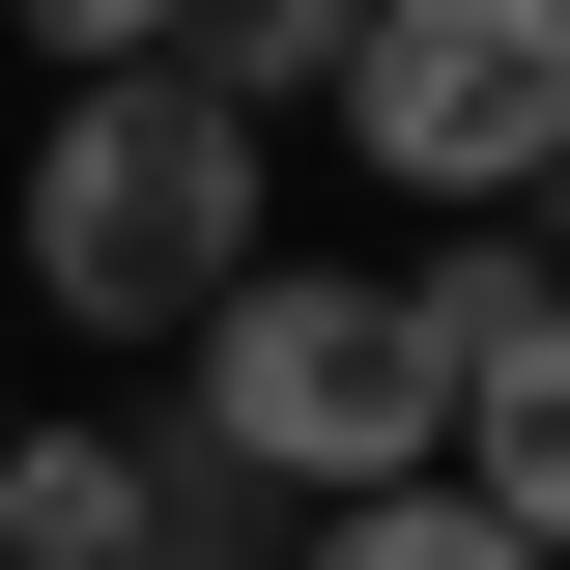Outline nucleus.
Returning a JSON list of instances; mask_svg holds the SVG:
<instances>
[{"mask_svg": "<svg viewBox=\"0 0 570 570\" xmlns=\"http://www.w3.org/2000/svg\"><path fill=\"white\" fill-rule=\"evenodd\" d=\"M257 142L285 115H228L200 58H86L58 142H29V285H58L86 343H200L228 285H257Z\"/></svg>", "mask_w": 570, "mask_h": 570, "instance_id": "obj_1", "label": "nucleus"}, {"mask_svg": "<svg viewBox=\"0 0 570 570\" xmlns=\"http://www.w3.org/2000/svg\"><path fill=\"white\" fill-rule=\"evenodd\" d=\"M200 428L257 456V485H428L456 456V343H428V285H343V257H257L200 314Z\"/></svg>", "mask_w": 570, "mask_h": 570, "instance_id": "obj_2", "label": "nucleus"}, {"mask_svg": "<svg viewBox=\"0 0 570 570\" xmlns=\"http://www.w3.org/2000/svg\"><path fill=\"white\" fill-rule=\"evenodd\" d=\"M314 115H343L428 228H456V200H542V171H570V0H371Z\"/></svg>", "mask_w": 570, "mask_h": 570, "instance_id": "obj_3", "label": "nucleus"}, {"mask_svg": "<svg viewBox=\"0 0 570 570\" xmlns=\"http://www.w3.org/2000/svg\"><path fill=\"white\" fill-rule=\"evenodd\" d=\"M456 485H485L513 542H570V285H542V314H513L485 371H456Z\"/></svg>", "mask_w": 570, "mask_h": 570, "instance_id": "obj_4", "label": "nucleus"}, {"mask_svg": "<svg viewBox=\"0 0 570 570\" xmlns=\"http://www.w3.org/2000/svg\"><path fill=\"white\" fill-rule=\"evenodd\" d=\"M0 542L29 570H142L171 513H142V428H0Z\"/></svg>", "mask_w": 570, "mask_h": 570, "instance_id": "obj_5", "label": "nucleus"}, {"mask_svg": "<svg viewBox=\"0 0 570 570\" xmlns=\"http://www.w3.org/2000/svg\"><path fill=\"white\" fill-rule=\"evenodd\" d=\"M285 570H570V542H513V513L456 485V456H428V485H343V513H314Z\"/></svg>", "mask_w": 570, "mask_h": 570, "instance_id": "obj_6", "label": "nucleus"}, {"mask_svg": "<svg viewBox=\"0 0 570 570\" xmlns=\"http://www.w3.org/2000/svg\"><path fill=\"white\" fill-rule=\"evenodd\" d=\"M343 29H371V0H171V58H200L228 115H314V86H343Z\"/></svg>", "mask_w": 570, "mask_h": 570, "instance_id": "obj_7", "label": "nucleus"}, {"mask_svg": "<svg viewBox=\"0 0 570 570\" xmlns=\"http://www.w3.org/2000/svg\"><path fill=\"white\" fill-rule=\"evenodd\" d=\"M29 58H58V86L86 58H171V0H29Z\"/></svg>", "mask_w": 570, "mask_h": 570, "instance_id": "obj_8", "label": "nucleus"}, {"mask_svg": "<svg viewBox=\"0 0 570 570\" xmlns=\"http://www.w3.org/2000/svg\"><path fill=\"white\" fill-rule=\"evenodd\" d=\"M513 228H542V285H570V171H542V200H513Z\"/></svg>", "mask_w": 570, "mask_h": 570, "instance_id": "obj_9", "label": "nucleus"}, {"mask_svg": "<svg viewBox=\"0 0 570 570\" xmlns=\"http://www.w3.org/2000/svg\"><path fill=\"white\" fill-rule=\"evenodd\" d=\"M142 570H200V542H142Z\"/></svg>", "mask_w": 570, "mask_h": 570, "instance_id": "obj_10", "label": "nucleus"}, {"mask_svg": "<svg viewBox=\"0 0 570 570\" xmlns=\"http://www.w3.org/2000/svg\"><path fill=\"white\" fill-rule=\"evenodd\" d=\"M0 570H29V542H0Z\"/></svg>", "mask_w": 570, "mask_h": 570, "instance_id": "obj_11", "label": "nucleus"}]
</instances>
